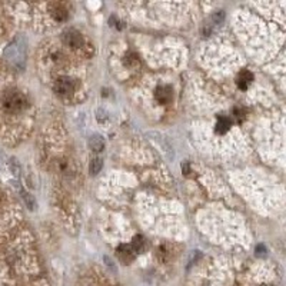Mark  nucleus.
<instances>
[{
  "mask_svg": "<svg viewBox=\"0 0 286 286\" xmlns=\"http://www.w3.org/2000/svg\"><path fill=\"white\" fill-rule=\"evenodd\" d=\"M102 166H103L102 159L100 158H93L90 165H89V171H90L92 174H98L100 172V169H102Z\"/></svg>",
  "mask_w": 286,
  "mask_h": 286,
  "instance_id": "9",
  "label": "nucleus"
},
{
  "mask_svg": "<svg viewBox=\"0 0 286 286\" xmlns=\"http://www.w3.org/2000/svg\"><path fill=\"white\" fill-rule=\"evenodd\" d=\"M63 42H64L67 46H70V48H73V49H77V48L82 46V36H80L79 32H76L73 29H69V30H66V32L63 33Z\"/></svg>",
  "mask_w": 286,
  "mask_h": 286,
  "instance_id": "2",
  "label": "nucleus"
},
{
  "mask_svg": "<svg viewBox=\"0 0 286 286\" xmlns=\"http://www.w3.org/2000/svg\"><path fill=\"white\" fill-rule=\"evenodd\" d=\"M52 14L56 20H64L66 16H67V12L63 9L60 4H52Z\"/></svg>",
  "mask_w": 286,
  "mask_h": 286,
  "instance_id": "8",
  "label": "nucleus"
},
{
  "mask_svg": "<svg viewBox=\"0 0 286 286\" xmlns=\"http://www.w3.org/2000/svg\"><path fill=\"white\" fill-rule=\"evenodd\" d=\"M73 89H75V83H73V80L69 79V77L57 79L56 83H55V90H56V93H59V95H69V93L73 92Z\"/></svg>",
  "mask_w": 286,
  "mask_h": 286,
  "instance_id": "3",
  "label": "nucleus"
},
{
  "mask_svg": "<svg viewBox=\"0 0 286 286\" xmlns=\"http://www.w3.org/2000/svg\"><path fill=\"white\" fill-rule=\"evenodd\" d=\"M252 79H253V76H252L250 72L242 70V72L239 73V76H237V86L240 87V89H248L250 82H252Z\"/></svg>",
  "mask_w": 286,
  "mask_h": 286,
  "instance_id": "6",
  "label": "nucleus"
},
{
  "mask_svg": "<svg viewBox=\"0 0 286 286\" xmlns=\"http://www.w3.org/2000/svg\"><path fill=\"white\" fill-rule=\"evenodd\" d=\"M224 17H225L224 12H218L212 16V20H213V23H221V22L224 20Z\"/></svg>",
  "mask_w": 286,
  "mask_h": 286,
  "instance_id": "13",
  "label": "nucleus"
},
{
  "mask_svg": "<svg viewBox=\"0 0 286 286\" xmlns=\"http://www.w3.org/2000/svg\"><path fill=\"white\" fill-rule=\"evenodd\" d=\"M117 255H119V258H120L122 262H124V263L132 262L133 261V258H135V255H133L132 249L129 248V246H126V245H122V246H119V248H117Z\"/></svg>",
  "mask_w": 286,
  "mask_h": 286,
  "instance_id": "5",
  "label": "nucleus"
},
{
  "mask_svg": "<svg viewBox=\"0 0 286 286\" xmlns=\"http://www.w3.org/2000/svg\"><path fill=\"white\" fill-rule=\"evenodd\" d=\"M143 246H145V240L142 236H136L135 240H133V248H135V252H140L143 250Z\"/></svg>",
  "mask_w": 286,
  "mask_h": 286,
  "instance_id": "12",
  "label": "nucleus"
},
{
  "mask_svg": "<svg viewBox=\"0 0 286 286\" xmlns=\"http://www.w3.org/2000/svg\"><path fill=\"white\" fill-rule=\"evenodd\" d=\"M22 198H23V200H25L26 206L30 209V211H33L35 209V206H36V202H35V199L26 192V190H22Z\"/></svg>",
  "mask_w": 286,
  "mask_h": 286,
  "instance_id": "11",
  "label": "nucleus"
},
{
  "mask_svg": "<svg viewBox=\"0 0 286 286\" xmlns=\"http://www.w3.org/2000/svg\"><path fill=\"white\" fill-rule=\"evenodd\" d=\"M89 148L93 152H102L105 148V140L99 135H93L89 139Z\"/></svg>",
  "mask_w": 286,
  "mask_h": 286,
  "instance_id": "7",
  "label": "nucleus"
},
{
  "mask_svg": "<svg viewBox=\"0 0 286 286\" xmlns=\"http://www.w3.org/2000/svg\"><path fill=\"white\" fill-rule=\"evenodd\" d=\"M156 99L161 103H168L172 99V89L169 86H161L156 89Z\"/></svg>",
  "mask_w": 286,
  "mask_h": 286,
  "instance_id": "4",
  "label": "nucleus"
},
{
  "mask_svg": "<svg viewBox=\"0 0 286 286\" xmlns=\"http://www.w3.org/2000/svg\"><path fill=\"white\" fill-rule=\"evenodd\" d=\"M265 246H259V248L256 249V252H258V255H265Z\"/></svg>",
  "mask_w": 286,
  "mask_h": 286,
  "instance_id": "14",
  "label": "nucleus"
},
{
  "mask_svg": "<svg viewBox=\"0 0 286 286\" xmlns=\"http://www.w3.org/2000/svg\"><path fill=\"white\" fill-rule=\"evenodd\" d=\"M27 105V99L19 90H9L3 96V106L7 112H20Z\"/></svg>",
  "mask_w": 286,
  "mask_h": 286,
  "instance_id": "1",
  "label": "nucleus"
},
{
  "mask_svg": "<svg viewBox=\"0 0 286 286\" xmlns=\"http://www.w3.org/2000/svg\"><path fill=\"white\" fill-rule=\"evenodd\" d=\"M229 126H230V120L228 119V117H219L218 119V123H216V130L219 132V133H225L228 129H229Z\"/></svg>",
  "mask_w": 286,
  "mask_h": 286,
  "instance_id": "10",
  "label": "nucleus"
}]
</instances>
